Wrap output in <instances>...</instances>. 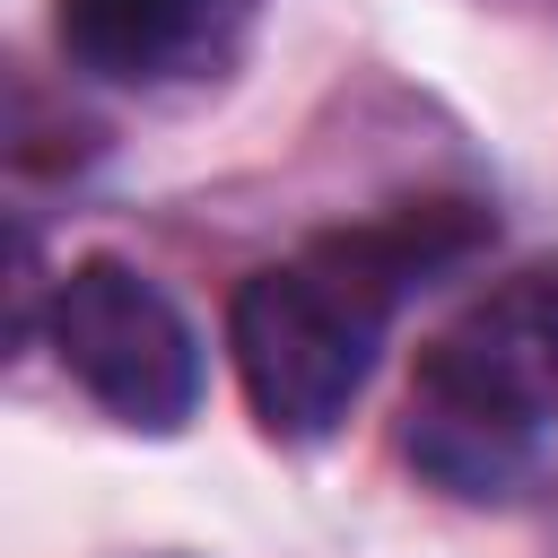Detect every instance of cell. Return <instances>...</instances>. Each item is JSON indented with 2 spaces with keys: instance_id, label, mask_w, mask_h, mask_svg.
<instances>
[{
  "instance_id": "cell-1",
  "label": "cell",
  "mask_w": 558,
  "mask_h": 558,
  "mask_svg": "<svg viewBox=\"0 0 558 558\" xmlns=\"http://www.w3.org/2000/svg\"><path fill=\"white\" fill-rule=\"evenodd\" d=\"M480 235H488V218L471 201H410L366 227L314 235L288 262H262L227 296V357H235V384H244L262 436L323 445L357 410L401 296L427 288L436 270H453Z\"/></svg>"
},
{
  "instance_id": "cell-2",
  "label": "cell",
  "mask_w": 558,
  "mask_h": 558,
  "mask_svg": "<svg viewBox=\"0 0 558 558\" xmlns=\"http://www.w3.org/2000/svg\"><path fill=\"white\" fill-rule=\"evenodd\" d=\"M558 418V270H514L480 288L410 375V462L453 497H497L523 480L532 436Z\"/></svg>"
},
{
  "instance_id": "cell-3",
  "label": "cell",
  "mask_w": 558,
  "mask_h": 558,
  "mask_svg": "<svg viewBox=\"0 0 558 558\" xmlns=\"http://www.w3.org/2000/svg\"><path fill=\"white\" fill-rule=\"evenodd\" d=\"M44 340L61 357V375L140 436H174L201 410V331L192 314L131 262L87 253L52 279L44 296Z\"/></svg>"
},
{
  "instance_id": "cell-4",
  "label": "cell",
  "mask_w": 558,
  "mask_h": 558,
  "mask_svg": "<svg viewBox=\"0 0 558 558\" xmlns=\"http://www.w3.org/2000/svg\"><path fill=\"white\" fill-rule=\"evenodd\" d=\"M244 0H52V35L70 70L105 87H166L227 52Z\"/></svg>"
}]
</instances>
